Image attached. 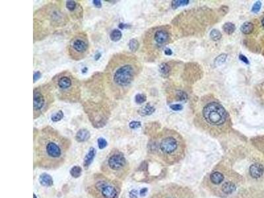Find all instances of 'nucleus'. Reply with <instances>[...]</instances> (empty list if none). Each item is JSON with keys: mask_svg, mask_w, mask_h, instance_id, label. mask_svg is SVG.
<instances>
[{"mask_svg": "<svg viewBox=\"0 0 264 198\" xmlns=\"http://www.w3.org/2000/svg\"><path fill=\"white\" fill-rule=\"evenodd\" d=\"M141 70L139 59L129 53L114 55L105 69L107 86L112 95L116 98L126 95Z\"/></svg>", "mask_w": 264, "mask_h": 198, "instance_id": "1", "label": "nucleus"}, {"mask_svg": "<svg viewBox=\"0 0 264 198\" xmlns=\"http://www.w3.org/2000/svg\"><path fill=\"white\" fill-rule=\"evenodd\" d=\"M194 111L196 125L212 135L223 134L231 128L229 112L213 95L201 97L196 103Z\"/></svg>", "mask_w": 264, "mask_h": 198, "instance_id": "2", "label": "nucleus"}, {"mask_svg": "<svg viewBox=\"0 0 264 198\" xmlns=\"http://www.w3.org/2000/svg\"><path fill=\"white\" fill-rule=\"evenodd\" d=\"M69 141L56 130L46 127L39 133L35 145L36 162L40 167L58 168L63 163Z\"/></svg>", "mask_w": 264, "mask_h": 198, "instance_id": "3", "label": "nucleus"}, {"mask_svg": "<svg viewBox=\"0 0 264 198\" xmlns=\"http://www.w3.org/2000/svg\"><path fill=\"white\" fill-rule=\"evenodd\" d=\"M153 145L155 151L167 162L178 161L184 156V139L173 130L164 129L158 135Z\"/></svg>", "mask_w": 264, "mask_h": 198, "instance_id": "4", "label": "nucleus"}, {"mask_svg": "<svg viewBox=\"0 0 264 198\" xmlns=\"http://www.w3.org/2000/svg\"><path fill=\"white\" fill-rule=\"evenodd\" d=\"M53 89L58 97L62 101L75 102L79 101L81 95L79 81L68 72L58 74L52 79Z\"/></svg>", "mask_w": 264, "mask_h": 198, "instance_id": "5", "label": "nucleus"}, {"mask_svg": "<svg viewBox=\"0 0 264 198\" xmlns=\"http://www.w3.org/2000/svg\"><path fill=\"white\" fill-rule=\"evenodd\" d=\"M172 32L171 26H158L151 28L145 33L144 44L149 52L160 51L171 42Z\"/></svg>", "mask_w": 264, "mask_h": 198, "instance_id": "6", "label": "nucleus"}, {"mask_svg": "<svg viewBox=\"0 0 264 198\" xmlns=\"http://www.w3.org/2000/svg\"><path fill=\"white\" fill-rule=\"evenodd\" d=\"M53 88L50 84L40 85L35 88L33 97L34 118L45 113L54 101Z\"/></svg>", "mask_w": 264, "mask_h": 198, "instance_id": "7", "label": "nucleus"}, {"mask_svg": "<svg viewBox=\"0 0 264 198\" xmlns=\"http://www.w3.org/2000/svg\"><path fill=\"white\" fill-rule=\"evenodd\" d=\"M89 49V42L87 34L80 32L71 39L68 46V54L72 59L79 61L87 56Z\"/></svg>", "mask_w": 264, "mask_h": 198, "instance_id": "8", "label": "nucleus"}, {"mask_svg": "<svg viewBox=\"0 0 264 198\" xmlns=\"http://www.w3.org/2000/svg\"><path fill=\"white\" fill-rule=\"evenodd\" d=\"M106 166L110 172L118 176L122 174V172H125L127 169V160L123 153L116 151L112 153L108 157Z\"/></svg>", "mask_w": 264, "mask_h": 198, "instance_id": "9", "label": "nucleus"}, {"mask_svg": "<svg viewBox=\"0 0 264 198\" xmlns=\"http://www.w3.org/2000/svg\"><path fill=\"white\" fill-rule=\"evenodd\" d=\"M94 188L102 198H117L119 194L116 184L108 180L101 179L96 182Z\"/></svg>", "mask_w": 264, "mask_h": 198, "instance_id": "10", "label": "nucleus"}, {"mask_svg": "<svg viewBox=\"0 0 264 198\" xmlns=\"http://www.w3.org/2000/svg\"><path fill=\"white\" fill-rule=\"evenodd\" d=\"M250 176L254 178H259L263 175L264 169L263 166L259 163H254L250 166Z\"/></svg>", "mask_w": 264, "mask_h": 198, "instance_id": "11", "label": "nucleus"}, {"mask_svg": "<svg viewBox=\"0 0 264 198\" xmlns=\"http://www.w3.org/2000/svg\"><path fill=\"white\" fill-rule=\"evenodd\" d=\"M225 180V176L223 173L218 171L213 172L210 175V180L213 184L215 185H219L222 182H223Z\"/></svg>", "mask_w": 264, "mask_h": 198, "instance_id": "12", "label": "nucleus"}, {"mask_svg": "<svg viewBox=\"0 0 264 198\" xmlns=\"http://www.w3.org/2000/svg\"><path fill=\"white\" fill-rule=\"evenodd\" d=\"M96 155V150L95 148L91 147L89 149V152L87 153V154L86 155L84 159V163H83V166L84 167H85L87 168L89 166V165L91 164V162H93L94 158H95Z\"/></svg>", "mask_w": 264, "mask_h": 198, "instance_id": "13", "label": "nucleus"}, {"mask_svg": "<svg viewBox=\"0 0 264 198\" xmlns=\"http://www.w3.org/2000/svg\"><path fill=\"white\" fill-rule=\"evenodd\" d=\"M91 137L90 132L86 129H81L76 134V140L79 142H84L88 140Z\"/></svg>", "mask_w": 264, "mask_h": 198, "instance_id": "14", "label": "nucleus"}, {"mask_svg": "<svg viewBox=\"0 0 264 198\" xmlns=\"http://www.w3.org/2000/svg\"><path fill=\"white\" fill-rule=\"evenodd\" d=\"M236 185L232 182H225L221 186V190L225 194H230L236 190Z\"/></svg>", "mask_w": 264, "mask_h": 198, "instance_id": "15", "label": "nucleus"}, {"mask_svg": "<svg viewBox=\"0 0 264 198\" xmlns=\"http://www.w3.org/2000/svg\"><path fill=\"white\" fill-rule=\"evenodd\" d=\"M39 182L40 184L43 186L49 187L53 185V180L50 175L44 173L40 176Z\"/></svg>", "mask_w": 264, "mask_h": 198, "instance_id": "16", "label": "nucleus"}, {"mask_svg": "<svg viewBox=\"0 0 264 198\" xmlns=\"http://www.w3.org/2000/svg\"><path fill=\"white\" fill-rule=\"evenodd\" d=\"M155 109L153 106H151L149 104H147L144 106H143L142 108H141L140 110H139V112L142 116H148L153 114L155 112Z\"/></svg>", "mask_w": 264, "mask_h": 198, "instance_id": "17", "label": "nucleus"}, {"mask_svg": "<svg viewBox=\"0 0 264 198\" xmlns=\"http://www.w3.org/2000/svg\"><path fill=\"white\" fill-rule=\"evenodd\" d=\"M254 24L250 22H246L242 25L240 30L244 34H250L254 30Z\"/></svg>", "mask_w": 264, "mask_h": 198, "instance_id": "18", "label": "nucleus"}, {"mask_svg": "<svg viewBox=\"0 0 264 198\" xmlns=\"http://www.w3.org/2000/svg\"><path fill=\"white\" fill-rule=\"evenodd\" d=\"M122 36V32H121L119 29H114L111 32L110 38L112 41L118 42L121 39Z\"/></svg>", "mask_w": 264, "mask_h": 198, "instance_id": "19", "label": "nucleus"}, {"mask_svg": "<svg viewBox=\"0 0 264 198\" xmlns=\"http://www.w3.org/2000/svg\"><path fill=\"white\" fill-rule=\"evenodd\" d=\"M223 30L228 34H232L236 29V26L232 23H226L223 26Z\"/></svg>", "mask_w": 264, "mask_h": 198, "instance_id": "20", "label": "nucleus"}, {"mask_svg": "<svg viewBox=\"0 0 264 198\" xmlns=\"http://www.w3.org/2000/svg\"><path fill=\"white\" fill-rule=\"evenodd\" d=\"M82 169L79 166H75L70 170V174L73 178H79L81 175Z\"/></svg>", "mask_w": 264, "mask_h": 198, "instance_id": "21", "label": "nucleus"}, {"mask_svg": "<svg viewBox=\"0 0 264 198\" xmlns=\"http://www.w3.org/2000/svg\"><path fill=\"white\" fill-rule=\"evenodd\" d=\"M139 42L136 39H131L130 41L129 42L128 46L129 50H131L132 52H136L139 48Z\"/></svg>", "mask_w": 264, "mask_h": 198, "instance_id": "22", "label": "nucleus"}, {"mask_svg": "<svg viewBox=\"0 0 264 198\" xmlns=\"http://www.w3.org/2000/svg\"><path fill=\"white\" fill-rule=\"evenodd\" d=\"M210 37L212 40H213L215 41H219L222 37V34H221V32L217 29H213L211 31L210 33Z\"/></svg>", "mask_w": 264, "mask_h": 198, "instance_id": "23", "label": "nucleus"}, {"mask_svg": "<svg viewBox=\"0 0 264 198\" xmlns=\"http://www.w3.org/2000/svg\"><path fill=\"white\" fill-rule=\"evenodd\" d=\"M159 70H160V72L162 73V75H166L169 73L170 70H171V68H170L169 66L167 64L163 63L160 65Z\"/></svg>", "mask_w": 264, "mask_h": 198, "instance_id": "24", "label": "nucleus"}, {"mask_svg": "<svg viewBox=\"0 0 264 198\" xmlns=\"http://www.w3.org/2000/svg\"><path fill=\"white\" fill-rule=\"evenodd\" d=\"M147 97L144 94H137L135 97V101L137 104H143L146 101Z\"/></svg>", "mask_w": 264, "mask_h": 198, "instance_id": "25", "label": "nucleus"}, {"mask_svg": "<svg viewBox=\"0 0 264 198\" xmlns=\"http://www.w3.org/2000/svg\"><path fill=\"white\" fill-rule=\"evenodd\" d=\"M64 118V112H62V110H60L59 112L56 113L55 114H53L52 116V118H51V119H52L53 122H56L60 121V120H61L62 118Z\"/></svg>", "mask_w": 264, "mask_h": 198, "instance_id": "26", "label": "nucleus"}, {"mask_svg": "<svg viewBox=\"0 0 264 198\" xmlns=\"http://www.w3.org/2000/svg\"><path fill=\"white\" fill-rule=\"evenodd\" d=\"M188 2L189 1H172V6L174 9H176L180 6L187 5Z\"/></svg>", "mask_w": 264, "mask_h": 198, "instance_id": "27", "label": "nucleus"}, {"mask_svg": "<svg viewBox=\"0 0 264 198\" xmlns=\"http://www.w3.org/2000/svg\"><path fill=\"white\" fill-rule=\"evenodd\" d=\"M77 7V3L74 1H68L66 3V7L69 11H74Z\"/></svg>", "mask_w": 264, "mask_h": 198, "instance_id": "28", "label": "nucleus"}, {"mask_svg": "<svg viewBox=\"0 0 264 198\" xmlns=\"http://www.w3.org/2000/svg\"><path fill=\"white\" fill-rule=\"evenodd\" d=\"M261 1H258L256 2L254 5H253V7H252V11L253 13H256L259 12V11L260 10V9H261Z\"/></svg>", "mask_w": 264, "mask_h": 198, "instance_id": "29", "label": "nucleus"}, {"mask_svg": "<svg viewBox=\"0 0 264 198\" xmlns=\"http://www.w3.org/2000/svg\"><path fill=\"white\" fill-rule=\"evenodd\" d=\"M98 147L100 149H102L106 147L107 146V141H106V139H104V138H99L98 139Z\"/></svg>", "mask_w": 264, "mask_h": 198, "instance_id": "30", "label": "nucleus"}, {"mask_svg": "<svg viewBox=\"0 0 264 198\" xmlns=\"http://www.w3.org/2000/svg\"><path fill=\"white\" fill-rule=\"evenodd\" d=\"M226 58H227V55L225 54L221 55L220 56L217 57V59L215 60V64L217 65H221V64H222L225 61Z\"/></svg>", "mask_w": 264, "mask_h": 198, "instance_id": "31", "label": "nucleus"}, {"mask_svg": "<svg viewBox=\"0 0 264 198\" xmlns=\"http://www.w3.org/2000/svg\"><path fill=\"white\" fill-rule=\"evenodd\" d=\"M141 126V122L137 121H133L129 124V127H130V128L131 129H137L139 128H140Z\"/></svg>", "mask_w": 264, "mask_h": 198, "instance_id": "32", "label": "nucleus"}, {"mask_svg": "<svg viewBox=\"0 0 264 198\" xmlns=\"http://www.w3.org/2000/svg\"><path fill=\"white\" fill-rule=\"evenodd\" d=\"M170 107H171V108L172 109V110H173L174 111H179V110H181L182 109V106L181 105V104H172V105L170 106Z\"/></svg>", "mask_w": 264, "mask_h": 198, "instance_id": "33", "label": "nucleus"}, {"mask_svg": "<svg viewBox=\"0 0 264 198\" xmlns=\"http://www.w3.org/2000/svg\"><path fill=\"white\" fill-rule=\"evenodd\" d=\"M129 197L131 198H137V192L135 190H133L129 193Z\"/></svg>", "mask_w": 264, "mask_h": 198, "instance_id": "34", "label": "nucleus"}, {"mask_svg": "<svg viewBox=\"0 0 264 198\" xmlns=\"http://www.w3.org/2000/svg\"><path fill=\"white\" fill-rule=\"evenodd\" d=\"M40 77H41V73H40V72H35L34 73V83H35L37 80H39L40 78Z\"/></svg>", "mask_w": 264, "mask_h": 198, "instance_id": "35", "label": "nucleus"}, {"mask_svg": "<svg viewBox=\"0 0 264 198\" xmlns=\"http://www.w3.org/2000/svg\"><path fill=\"white\" fill-rule=\"evenodd\" d=\"M239 58H240V59L241 60V61H242L243 62H244V63L247 64H249V61H248V58L246 56H244V55L240 54V55H239Z\"/></svg>", "mask_w": 264, "mask_h": 198, "instance_id": "36", "label": "nucleus"}, {"mask_svg": "<svg viewBox=\"0 0 264 198\" xmlns=\"http://www.w3.org/2000/svg\"><path fill=\"white\" fill-rule=\"evenodd\" d=\"M93 4L94 5L95 7H97V8H100L102 7V3L101 1H98V0H95V1H93Z\"/></svg>", "mask_w": 264, "mask_h": 198, "instance_id": "37", "label": "nucleus"}, {"mask_svg": "<svg viewBox=\"0 0 264 198\" xmlns=\"http://www.w3.org/2000/svg\"><path fill=\"white\" fill-rule=\"evenodd\" d=\"M164 54H166L167 55H171L172 54V50H171V49H169V48H165Z\"/></svg>", "mask_w": 264, "mask_h": 198, "instance_id": "38", "label": "nucleus"}, {"mask_svg": "<svg viewBox=\"0 0 264 198\" xmlns=\"http://www.w3.org/2000/svg\"><path fill=\"white\" fill-rule=\"evenodd\" d=\"M147 192V188L141 189V191H140L141 196H144V195H145V194H146Z\"/></svg>", "mask_w": 264, "mask_h": 198, "instance_id": "39", "label": "nucleus"}, {"mask_svg": "<svg viewBox=\"0 0 264 198\" xmlns=\"http://www.w3.org/2000/svg\"><path fill=\"white\" fill-rule=\"evenodd\" d=\"M261 24H262V25L264 27V18L262 19V21H261Z\"/></svg>", "mask_w": 264, "mask_h": 198, "instance_id": "40", "label": "nucleus"}, {"mask_svg": "<svg viewBox=\"0 0 264 198\" xmlns=\"http://www.w3.org/2000/svg\"><path fill=\"white\" fill-rule=\"evenodd\" d=\"M34 197H35V198H37V197H36V195H35V194H34Z\"/></svg>", "mask_w": 264, "mask_h": 198, "instance_id": "41", "label": "nucleus"}]
</instances>
